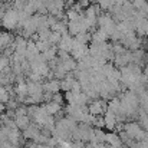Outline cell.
<instances>
[{
  "label": "cell",
  "instance_id": "obj_2",
  "mask_svg": "<svg viewBox=\"0 0 148 148\" xmlns=\"http://www.w3.org/2000/svg\"><path fill=\"white\" fill-rule=\"evenodd\" d=\"M108 109V103L103 101V99L95 98L94 101H89L88 103V112L94 116H98V115H103Z\"/></svg>",
  "mask_w": 148,
  "mask_h": 148
},
{
  "label": "cell",
  "instance_id": "obj_3",
  "mask_svg": "<svg viewBox=\"0 0 148 148\" xmlns=\"http://www.w3.org/2000/svg\"><path fill=\"white\" fill-rule=\"evenodd\" d=\"M58 46H59V50H63V52H71L72 46H73V39L71 35L65 33L60 36V40L58 42Z\"/></svg>",
  "mask_w": 148,
  "mask_h": 148
},
{
  "label": "cell",
  "instance_id": "obj_6",
  "mask_svg": "<svg viewBox=\"0 0 148 148\" xmlns=\"http://www.w3.org/2000/svg\"><path fill=\"white\" fill-rule=\"evenodd\" d=\"M105 144H109V145H122L121 143V138H119V134L111 131L109 134H105Z\"/></svg>",
  "mask_w": 148,
  "mask_h": 148
},
{
  "label": "cell",
  "instance_id": "obj_10",
  "mask_svg": "<svg viewBox=\"0 0 148 148\" xmlns=\"http://www.w3.org/2000/svg\"><path fill=\"white\" fill-rule=\"evenodd\" d=\"M81 6H88L89 4V0H78Z\"/></svg>",
  "mask_w": 148,
  "mask_h": 148
},
{
  "label": "cell",
  "instance_id": "obj_8",
  "mask_svg": "<svg viewBox=\"0 0 148 148\" xmlns=\"http://www.w3.org/2000/svg\"><path fill=\"white\" fill-rule=\"evenodd\" d=\"M12 43H13V36L10 33H6V32L0 33V49H4L10 46Z\"/></svg>",
  "mask_w": 148,
  "mask_h": 148
},
{
  "label": "cell",
  "instance_id": "obj_1",
  "mask_svg": "<svg viewBox=\"0 0 148 148\" xmlns=\"http://www.w3.org/2000/svg\"><path fill=\"white\" fill-rule=\"evenodd\" d=\"M1 25L7 30H12V29L17 27L19 26V12L16 9H9L7 12H4L3 19H1Z\"/></svg>",
  "mask_w": 148,
  "mask_h": 148
},
{
  "label": "cell",
  "instance_id": "obj_4",
  "mask_svg": "<svg viewBox=\"0 0 148 148\" xmlns=\"http://www.w3.org/2000/svg\"><path fill=\"white\" fill-rule=\"evenodd\" d=\"M103 121H105V128H108L109 131H114L115 130L116 118H115V114L114 112H111L109 109H106V112L103 114Z\"/></svg>",
  "mask_w": 148,
  "mask_h": 148
},
{
  "label": "cell",
  "instance_id": "obj_7",
  "mask_svg": "<svg viewBox=\"0 0 148 148\" xmlns=\"http://www.w3.org/2000/svg\"><path fill=\"white\" fill-rule=\"evenodd\" d=\"M30 125V116L26 114V115H20V116H16V127L19 130H25Z\"/></svg>",
  "mask_w": 148,
  "mask_h": 148
},
{
  "label": "cell",
  "instance_id": "obj_5",
  "mask_svg": "<svg viewBox=\"0 0 148 148\" xmlns=\"http://www.w3.org/2000/svg\"><path fill=\"white\" fill-rule=\"evenodd\" d=\"M42 86H43V92L52 94V95L60 91V82H59V81H48V82L43 84Z\"/></svg>",
  "mask_w": 148,
  "mask_h": 148
},
{
  "label": "cell",
  "instance_id": "obj_9",
  "mask_svg": "<svg viewBox=\"0 0 148 148\" xmlns=\"http://www.w3.org/2000/svg\"><path fill=\"white\" fill-rule=\"evenodd\" d=\"M9 98H10V95H9V91H7L6 88L0 86V102L6 103V102L9 101Z\"/></svg>",
  "mask_w": 148,
  "mask_h": 148
}]
</instances>
